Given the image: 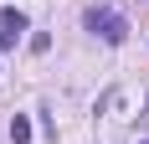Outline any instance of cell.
I'll list each match as a JSON object with an SVG mask.
<instances>
[{
    "label": "cell",
    "instance_id": "5",
    "mask_svg": "<svg viewBox=\"0 0 149 144\" xmlns=\"http://www.w3.org/2000/svg\"><path fill=\"white\" fill-rule=\"evenodd\" d=\"M144 144H149V139H144Z\"/></svg>",
    "mask_w": 149,
    "mask_h": 144
},
{
    "label": "cell",
    "instance_id": "3",
    "mask_svg": "<svg viewBox=\"0 0 149 144\" xmlns=\"http://www.w3.org/2000/svg\"><path fill=\"white\" fill-rule=\"evenodd\" d=\"M0 21H5V31H26V15H21V10H5Z\"/></svg>",
    "mask_w": 149,
    "mask_h": 144
},
{
    "label": "cell",
    "instance_id": "2",
    "mask_svg": "<svg viewBox=\"0 0 149 144\" xmlns=\"http://www.w3.org/2000/svg\"><path fill=\"white\" fill-rule=\"evenodd\" d=\"M26 139H31V118L15 113V118H10V144H26Z\"/></svg>",
    "mask_w": 149,
    "mask_h": 144
},
{
    "label": "cell",
    "instance_id": "1",
    "mask_svg": "<svg viewBox=\"0 0 149 144\" xmlns=\"http://www.w3.org/2000/svg\"><path fill=\"white\" fill-rule=\"evenodd\" d=\"M82 21H88V31H93V36H103L108 46H118L123 36H129V21H123L113 5H88V15H82Z\"/></svg>",
    "mask_w": 149,
    "mask_h": 144
},
{
    "label": "cell",
    "instance_id": "4",
    "mask_svg": "<svg viewBox=\"0 0 149 144\" xmlns=\"http://www.w3.org/2000/svg\"><path fill=\"white\" fill-rule=\"evenodd\" d=\"M15 41H21V31H0V52H10Z\"/></svg>",
    "mask_w": 149,
    "mask_h": 144
}]
</instances>
